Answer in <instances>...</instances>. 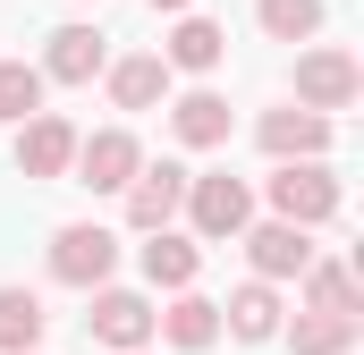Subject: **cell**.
<instances>
[{"mask_svg": "<svg viewBox=\"0 0 364 355\" xmlns=\"http://www.w3.org/2000/svg\"><path fill=\"white\" fill-rule=\"evenodd\" d=\"M272 220H288V229H322V220H339V178L322 170V161H279V178H272Z\"/></svg>", "mask_w": 364, "mask_h": 355, "instance_id": "cell-1", "label": "cell"}, {"mask_svg": "<svg viewBox=\"0 0 364 355\" xmlns=\"http://www.w3.org/2000/svg\"><path fill=\"white\" fill-rule=\"evenodd\" d=\"M186 220H195V237L203 246H220V237H246V220H255V195H246V178H186Z\"/></svg>", "mask_w": 364, "mask_h": 355, "instance_id": "cell-2", "label": "cell"}, {"mask_svg": "<svg viewBox=\"0 0 364 355\" xmlns=\"http://www.w3.org/2000/svg\"><path fill=\"white\" fill-rule=\"evenodd\" d=\"M119 271V237L102 229V220H68L60 237H51V279L60 288H102Z\"/></svg>", "mask_w": 364, "mask_h": 355, "instance_id": "cell-3", "label": "cell"}, {"mask_svg": "<svg viewBox=\"0 0 364 355\" xmlns=\"http://www.w3.org/2000/svg\"><path fill=\"white\" fill-rule=\"evenodd\" d=\"M77 186H93V195H127V178L144 170V144L127 136V127H102V136H77Z\"/></svg>", "mask_w": 364, "mask_h": 355, "instance_id": "cell-4", "label": "cell"}, {"mask_svg": "<svg viewBox=\"0 0 364 355\" xmlns=\"http://www.w3.org/2000/svg\"><path fill=\"white\" fill-rule=\"evenodd\" d=\"M356 85H364V68L348 60V51H331V43L296 60V110H314V119L348 110V102H356Z\"/></svg>", "mask_w": 364, "mask_h": 355, "instance_id": "cell-5", "label": "cell"}, {"mask_svg": "<svg viewBox=\"0 0 364 355\" xmlns=\"http://www.w3.org/2000/svg\"><path fill=\"white\" fill-rule=\"evenodd\" d=\"M178 203H186V170H178V161L127 178V229H136V237H161V229L178 220Z\"/></svg>", "mask_w": 364, "mask_h": 355, "instance_id": "cell-6", "label": "cell"}, {"mask_svg": "<svg viewBox=\"0 0 364 355\" xmlns=\"http://www.w3.org/2000/svg\"><path fill=\"white\" fill-rule=\"evenodd\" d=\"M246 263H255L263 288H272V279H305V271H314V229H288V220L246 229Z\"/></svg>", "mask_w": 364, "mask_h": 355, "instance_id": "cell-7", "label": "cell"}, {"mask_svg": "<svg viewBox=\"0 0 364 355\" xmlns=\"http://www.w3.org/2000/svg\"><path fill=\"white\" fill-rule=\"evenodd\" d=\"M85 330L102 339V347L136 355L144 339H153V305H144L136 288H93V313H85Z\"/></svg>", "mask_w": 364, "mask_h": 355, "instance_id": "cell-8", "label": "cell"}, {"mask_svg": "<svg viewBox=\"0 0 364 355\" xmlns=\"http://www.w3.org/2000/svg\"><path fill=\"white\" fill-rule=\"evenodd\" d=\"M255 144H263L272 161H322V153H331V119H314V110L288 102V110H263V119H255Z\"/></svg>", "mask_w": 364, "mask_h": 355, "instance_id": "cell-9", "label": "cell"}, {"mask_svg": "<svg viewBox=\"0 0 364 355\" xmlns=\"http://www.w3.org/2000/svg\"><path fill=\"white\" fill-rule=\"evenodd\" d=\"M68 161H77V127L60 110H34L17 127V178H68Z\"/></svg>", "mask_w": 364, "mask_h": 355, "instance_id": "cell-10", "label": "cell"}, {"mask_svg": "<svg viewBox=\"0 0 364 355\" xmlns=\"http://www.w3.org/2000/svg\"><path fill=\"white\" fill-rule=\"evenodd\" d=\"M102 68H110V43L93 26H60L51 51H43V85H93Z\"/></svg>", "mask_w": 364, "mask_h": 355, "instance_id": "cell-11", "label": "cell"}, {"mask_svg": "<svg viewBox=\"0 0 364 355\" xmlns=\"http://www.w3.org/2000/svg\"><path fill=\"white\" fill-rule=\"evenodd\" d=\"M153 330H161L170 347L203 355L212 339H220V305H212V296H195V288H178V296H170V313H153Z\"/></svg>", "mask_w": 364, "mask_h": 355, "instance_id": "cell-12", "label": "cell"}, {"mask_svg": "<svg viewBox=\"0 0 364 355\" xmlns=\"http://www.w3.org/2000/svg\"><path fill=\"white\" fill-rule=\"evenodd\" d=\"M170 136H178L186 153L229 144V102H220V93H178V102H170Z\"/></svg>", "mask_w": 364, "mask_h": 355, "instance_id": "cell-13", "label": "cell"}, {"mask_svg": "<svg viewBox=\"0 0 364 355\" xmlns=\"http://www.w3.org/2000/svg\"><path fill=\"white\" fill-rule=\"evenodd\" d=\"M136 263H144L153 288H170V296H178V288H195V271H203V246L178 237V229H161V237H144V254H136Z\"/></svg>", "mask_w": 364, "mask_h": 355, "instance_id": "cell-14", "label": "cell"}, {"mask_svg": "<svg viewBox=\"0 0 364 355\" xmlns=\"http://www.w3.org/2000/svg\"><path fill=\"white\" fill-rule=\"evenodd\" d=\"M220 51H229V34H220L212 17H178V26H170V51H161V68L212 77V68H220Z\"/></svg>", "mask_w": 364, "mask_h": 355, "instance_id": "cell-15", "label": "cell"}, {"mask_svg": "<svg viewBox=\"0 0 364 355\" xmlns=\"http://www.w3.org/2000/svg\"><path fill=\"white\" fill-rule=\"evenodd\" d=\"M102 77H110V102H119V110H153V102L170 93V68H161V51H136V60H110Z\"/></svg>", "mask_w": 364, "mask_h": 355, "instance_id": "cell-16", "label": "cell"}, {"mask_svg": "<svg viewBox=\"0 0 364 355\" xmlns=\"http://www.w3.org/2000/svg\"><path fill=\"white\" fill-rule=\"evenodd\" d=\"M220 330H237L246 347H263V339L279 330V296L263 288V279H246V288H237V296L220 305Z\"/></svg>", "mask_w": 364, "mask_h": 355, "instance_id": "cell-17", "label": "cell"}, {"mask_svg": "<svg viewBox=\"0 0 364 355\" xmlns=\"http://www.w3.org/2000/svg\"><path fill=\"white\" fill-rule=\"evenodd\" d=\"M43 296H26V288H0V355H34L43 347Z\"/></svg>", "mask_w": 364, "mask_h": 355, "instance_id": "cell-18", "label": "cell"}, {"mask_svg": "<svg viewBox=\"0 0 364 355\" xmlns=\"http://www.w3.org/2000/svg\"><path fill=\"white\" fill-rule=\"evenodd\" d=\"M305 313L356 322V271H348V263H314V271H305Z\"/></svg>", "mask_w": 364, "mask_h": 355, "instance_id": "cell-19", "label": "cell"}, {"mask_svg": "<svg viewBox=\"0 0 364 355\" xmlns=\"http://www.w3.org/2000/svg\"><path fill=\"white\" fill-rule=\"evenodd\" d=\"M255 17H263L272 43H314L322 34V0H255Z\"/></svg>", "mask_w": 364, "mask_h": 355, "instance_id": "cell-20", "label": "cell"}, {"mask_svg": "<svg viewBox=\"0 0 364 355\" xmlns=\"http://www.w3.org/2000/svg\"><path fill=\"white\" fill-rule=\"evenodd\" d=\"M43 110V68H26V60H0V119L9 127H26Z\"/></svg>", "mask_w": 364, "mask_h": 355, "instance_id": "cell-21", "label": "cell"}, {"mask_svg": "<svg viewBox=\"0 0 364 355\" xmlns=\"http://www.w3.org/2000/svg\"><path fill=\"white\" fill-rule=\"evenodd\" d=\"M288 347H296V355H348V347H356V322H331V313H296V322H288Z\"/></svg>", "mask_w": 364, "mask_h": 355, "instance_id": "cell-22", "label": "cell"}, {"mask_svg": "<svg viewBox=\"0 0 364 355\" xmlns=\"http://www.w3.org/2000/svg\"><path fill=\"white\" fill-rule=\"evenodd\" d=\"M144 9H170V17H186V9H195V0H144Z\"/></svg>", "mask_w": 364, "mask_h": 355, "instance_id": "cell-23", "label": "cell"}]
</instances>
